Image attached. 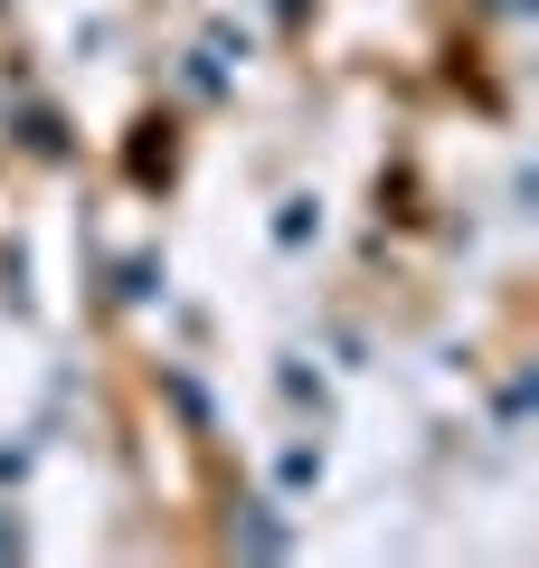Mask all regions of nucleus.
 I'll list each match as a JSON object with an SVG mask.
<instances>
[{
  "instance_id": "f257e3e1",
  "label": "nucleus",
  "mask_w": 539,
  "mask_h": 568,
  "mask_svg": "<svg viewBox=\"0 0 539 568\" xmlns=\"http://www.w3.org/2000/svg\"><path fill=\"white\" fill-rule=\"evenodd\" d=\"M0 549H20V530H0Z\"/></svg>"
}]
</instances>
